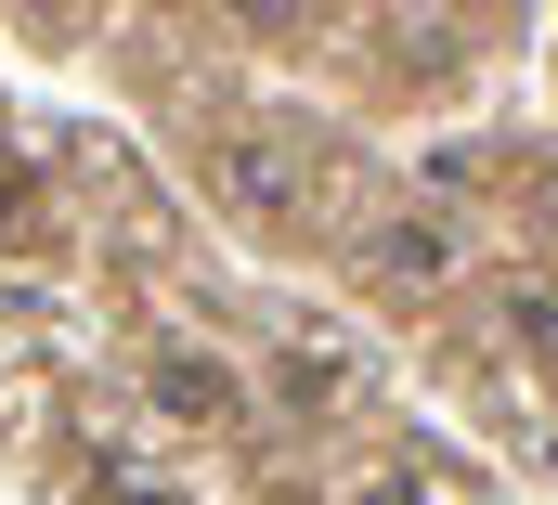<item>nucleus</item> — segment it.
I'll return each mask as SVG.
<instances>
[{"mask_svg":"<svg viewBox=\"0 0 558 505\" xmlns=\"http://www.w3.org/2000/svg\"><path fill=\"white\" fill-rule=\"evenodd\" d=\"M39 234H52V195H39V169L0 143V247H39Z\"/></svg>","mask_w":558,"mask_h":505,"instance_id":"5","label":"nucleus"},{"mask_svg":"<svg viewBox=\"0 0 558 505\" xmlns=\"http://www.w3.org/2000/svg\"><path fill=\"white\" fill-rule=\"evenodd\" d=\"M208 182H221L247 221H299L312 143H299V130H260V118H221V130H208Z\"/></svg>","mask_w":558,"mask_h":505,"instance_id":"1","label":"nucleus"},{"mask_svg":"<svg viewBox=\"0 0 558 505\" xmlns=\"http://www.w3.org/2000/svg\"><path fill=\"white\" fill-rule=\"evenodd\" d=\"M364 272H377L390 298H428V285H454V234H441L428 208H403V221L364 234Z\"/></svg>","mask_w":558,"mask_h":505,"instance_id":"3","label":"nucleus"},{"mask_svg":"<svg viewBox=\"0 0 558 505\" xmlns=\"http://www.w3.org/2000/svg\"><path fill=\"white\" fill-rule=\"evenodd\" d=\"M143 389H156L169 428H234V415H247V377H234L221 350H195V337H169V350L143 364Z\"/></svg>","mask_w":558,"mask_h":505,"instance_id":"2","label":"nucleus"},{"mask_svg":"<svg viewBox=\"0 0 558 505\" xmlns=\"http://www.w3.org/2000/svg\"><path fill=\"white\" fill-rule=\"evenodd\" d=\"M377 39H390V52H403V65H454V26H428V13H390V26H377Z\"/></svg>","mask_w":558,"mask_h":505,"instance_id":"7","label":"nucleus"},{"mask_svg":"<svg viewBox=\"0 0 558 505\" xmlns=\"http://www.w3.org/2000/svg\"><path fill=\"white\" fill-rule=\"evenodd\" d=\"M364 505H454V480H428V467H390V480H364Z\"/></svg>","mask_w":558,"mask_h":505,"instance_id":"8","label":"nucleus"},{"mask_svg":"<svg viewBox=\"0 0 558 505\" xmlns=\"http://www.w3.org/2000/svg\"><path fill=\"white\" fill-rule=\"evenodd\" d=\"M105 493H118V505H182V493H169V480H143V467H118Z\"/></svg>","mask_w":558,"mask_h":505,"instance_id":"9","label":"nucleus"},{"mask_svg":"<svg viewBox=\"0 0 558 505\" xmlns=\"http://www.w3.org/2000/svg\"><path fill=\"white\" fill-rule=\"evenodd\" d=\"M338 377H351L338 350H286V364H274V402H286V415H325V402H338Z\"/></svg>","mask_w":558,"mask_h":505,"instance_id":"6","label":"nucleus"},{"mask_svg":"<svg viewBox=\"0 0 558 505\" xmlns=\"http://www.w3.org/2000/svg\"><path fill=\"white\" fill-rule=\"evenodd\" d=\"M494 324H507V350H533L558 377V285L546 272H520V285H494Z\"/></svg>","mask_w":558,"mask_h":505,"instance_id":"4","label":"nucleus"}]
</instances>
